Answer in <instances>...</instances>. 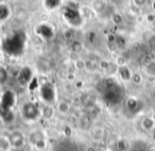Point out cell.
<instances>
[{
	"label": "cell",
	"instance_id": "6da1fadb",
	"mask_svg": "<svg viewBox=\"0 0 155 151\" xmlns=\"http://www.w3.org/2000/svg\"><path fill=\"white\" fill-rule=\"evenodd\" d=\"M7 136H8V138H9L10 143H11V146L13 150L24 149L25 147H26V145H28L27 134L19 129L11 130V131L7 134Z\"/></svg>",
	"mask_w": 155,
	"mask_h": 151
},
{
	"label": "cell",
	"instance_id": "7a4b0ae2",
	"mask_svg": "<svg viewBox=\"0 0 155 151\" xmlns=\"http://www.w3.org/2000/svg\"><path fill=\"white\" fill-rule=\"evenodd\" d=\"M27 137H28V144L31 145L33 148L37 149V150H41L46 147L47 140H46L45 134L39 130L32 131L27 135Z\"/></svg>",
	"mask_w": 155,
	"mask_h": 151
},
{
	"label": "cell",
	"instance_id": "3957f363",
	"mask_svg": "<svg viewBox=\"0 0 155 151\" xmlns=\"http://www.w3.org/2000/svg\"><path fill=\"white\" fill-rule=\"evenodd\" d=\"M22 115L25 116V118L27 120L34 121L37 119V117L41 116V113H39V108L35 106L33 103H26L21 109Z\"/></svg>",
	"mask_w": 155,
	"mask_h": 151
},
{
	"label": "cell",
	"instance_id": "277c9868",
	"mask_svg": "<svg viewBox=\"0 0 155 151\" xmlns=\"http://www.w3.org/2000/svg\"><path fill=\"white\" fill-rule=\"evenodd\" d=\"M117 73H118L119 78L124 82H129L132 80V76H133V71L129 67V65H125L122 67H117Z\"/></svg>",
	"mask_w": 155,
	"mask_h": 151
},
{
	"label": "cell",
	"instance_id": "5b68a950",
	"mask_svg": "<svg viewBox=\"0 0 155 151\" xmlns=\"http://www.w3.org/2000/svg\"><path fill=\"white\" fill-rule=\"evenodd\" d=\"M55 108H54L52 104L50 103H45L41 108H39V113H41V116L44 119H51L52 117L55 114Z\"/></svg>",
	"mask_w": 155,
	"mask_h": 151
},
{
	"label": "cell",
	"instance_id": "8992f818",
	"mask_svg": "<svg viewBox=\"0 0 155 151\" xmlns=\"http://www.w3.org/2000/svg\"><path fill=\"white\" fill-rule=\"evenodd\" d=\"M142 71H143V75H146L147 78L155 79V59L144 63L143 67H142Z\"/></svg>",
	"mask_w": 155,
	"mask_h": 151
},
{
	"label": "cell",
	"instance_id": "52a82bcc",
	"mask_svg": "<svg viewBox=\"0 0 155 151\" xmlns=\"http://www.w3.org/2000/svg\"><path fill=\"white\" fill-rule=\"evenodd\" d=\"M55 111L58 113H60L61 115H68L71 111V106L66 100H61V101H58V104H56Z\"/></svg>",
	"mask_w": 155,
	"mask_h": 151
},
{
	"label": "cell",
	"instance_id": "ba28073f",
	"mask_svg": "<svg viewBox=\"0 0 155 151\" xmlns=\"http://www.w3.org/2000/svg\"><path fill=\"white\" fill-rule=\"evenodd\" d=\"M141 128L144 131L151 132L153 129H155V119L151 116L144 117L141 120Z\"/></svg>",
	"mask_w": 155,
	"mask_h": 151
},
{
	"label": "cell",
	"instance_id": "9c48e42d",
	"mask_svg": "<svg viewBox=\"0 0 155 151\" xmlns=\"http://www.w3.org/2000/svg\"><path fill=\"white\" fill-rule=\"evenodd\" d=\"M106 8L105 0H91V10L96 13H102Z\"/></svg>",
	"mask_w": 155,
	"mask_h": 151
},
{
	"label": "cell",
	"instance_id": "30bf717a",
	"mask_svg": "<svg viewBox=\"0 0 155 151\" xmlns=\"http://www.w3.org/2000/svg\"><path fill=\"white\" fill-rule=\"evenodd\" d=\"M91 138L96 142H100L104 138V129L100 126H96L91 130Z\"/></svg>",
	"mask_w": 155,
	"mask_h": 151
},
{
	"label": "cell",
	"instance_id": "8fae6325",
	"mask_svg": "<svg viewBox=\"0 0 155 151\" xmlns=\"http://www.w3.org/2000/svg\"><path fill=\"white\" fill-rule=\"evenodd\" d=\"M12 146L7 135H0V151H12Z\"/></svg>",
	"mask_w": 155,
	"mask_h": 151
},
{
	"label": "cell",
	"instance_id": "7c38bea8",
	"mask_svg": "<svg viewBox=\"0 0 155 151\" xmlns=\"http://www.w3.org/2000/svg\"><path fill=\"white\" fill-rule=\"evenodd\" d=\"M123 15L120 13V12H114L110 15V22L115 25V26H120V25L123 24Z\"/></svg>",
	"mask_w": 155,
	"mask_h": 151
},
{
	"label": "cell",
	"instance_id": "4fadbf2b",
	"mask_svg": "<svg viewBox=\"0 0 155 151\" xmlns=\"http://www.w3.org/2000/svg\"><path fill=\"white\" fill-rule=\"evenodd\" d=\"M142 81H143V77H142L140 73L133 72L131 82H133L134 84H136V85H139V84H141V83H142Z\"/></svg>",
	"mask_w": 155,
	"mask_h": 151
},
{
	"label": "cell",
	"instance_id": "5bb4252c",
	"mask_svg": "<svg viewBox=\"0 0 155 151\" xmlns=\"http://www.w3.org/2000/svg\"><path fill=\"white\" fill-rule=\"evenodd\" d=\"M86 62L84 60H82V59H78V60L74 61V67L78 70H83V69L86 68Z\"/></svg>",
	"mask_w": 155,
	"mask_h": 151
},
{
	"label": "cell",
	"instance_id": "9a60e30c",
	"mask_svg": "<svg viewBox=\"0 0 155 151\" xmlns=\"http://www.w3.org/2000/svg\"><path fill=\"white\" fill-rule=\"evenodd\" d=\"M115 65H116V67L125 66V65H127V60L123 55H119L115 61Z\"/></svg>",
	"mask_w": 155,
	"mask_h": 151
},
{
	"label": "cell",
	"instance_id": "2e32d148",
	"mask_svg": "<svg viewBox=\"0 0 155 151\" xmlns=\"http://www.w3.org/2000/svg\"><path fill=\"white\" fill-rule=\"evenodd\" d=\"M134 7L138 8V9H141V8L146 7L149 3V0H132Z\"/></svg>",
	"mask_w": 155,
	"mask_h": 151
},
{
	"label": "cell",
	"instance_id": "e0dca14e",
	"mask_svg": "<svg viewBox=\"0 0 155 151\" xmlns=\"http://www.w3.org/2000/svg\"><path fill=\"white\" fill-rule=\"evenodd\" d=\"M8 79V71L3 67H0V82H5Z\"/></svg>",
	"mask_w": 155,
	"mask_h": 151
},
{
	"label": "cell",
	"instance_id": "ac0fdd59",
	"mask_svg": "<svg viewBox=\"0 0 155 151\" xmlns=\"http://www.w3.org/2000/svg\"><path fill=\"white\" fill-rule=\"evenodd\" d=\"M150 136H151V139H152V142L155 144V129H153L152 131L150 132Z\"/></svg>",
	"mask_w": 155,
	"mask_h": 151
},
{
	"label": "cell",
	"instance_id": "d6986e66",
	"mask_svg": "<svg viewBox=\"0 0 155 151\" xmlns=\"http://www.w3.org/2000/svg\"><path fill=\"white\" fill-rule=\"evenodd\" d=\"M150 7H151V10H152V13L155 14V0H152V1H151Z\"/></svg>",
	"mask_w": 155,
	"mask_h": 151
},
{
	"label": "cell",
	"instance_id": "ffe728a7",
	"mask_svg": "<svg viewBox=\"0 0 155 151\" xmlns=\"http://www.w3.org/2000/svg\"><path fill=\"white\" fill-rule=\"evenodd\" d=\"M154 94H155V87H154Z\"/></svg>",
	"mask_w": 155,
	"mask_h": 151
}]
</instances>
